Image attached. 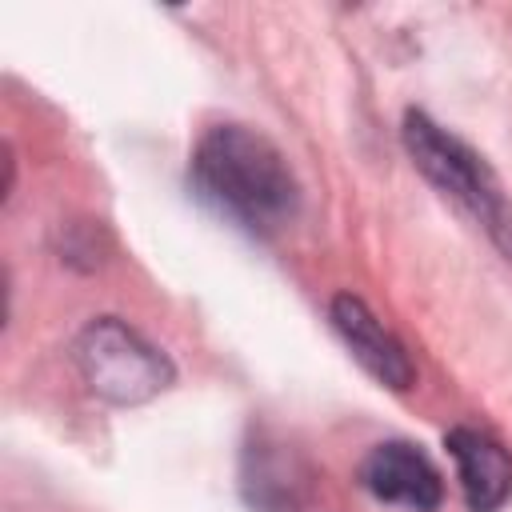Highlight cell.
Returning <instances> with one entry per match:
<instances>
[{"instance_id":"obj_1","label":"cell","mask_w":512,"mask_h":512,"mask_svg":"<svg viewBox=\"0 0 512 512\" xmlns=\"http://www.w3.org/2000/svg\"><path fill=\"white\" fill-rule=\"evenodd\" d=\"M196 196L252 236L288 228L300 212V184L284 152L244 124H216L192 152Z\"/></svg>"},{"instance_id":"obj_2","label":"cell","mask_w":512,"mask_h":512,"mask_svg":"<svg viewBox=\"0 0 512 512\" xmlns=\"http://www.w3.org/2000/svg\"><path fill=\"white\" fill-rule=\"evenodd\" d=\"M404 148H408L412 164L460 212H468L488 232V240L512 260V200L504 196V188L492 176V168L464 140L444 132L424 112H408L404 116Z\"/></svg>"},{"instance_id":"obj_4","label":"cell","mask_w":512,"mask_h":512,"mask_svg":"<svg viewBox=\"0 0 512 512\" xmlns=\"http://www.w3.org/2000/svg\"><path fill=\"white\" fill-rule=\"evenodd\" d=\"M360 484L396 508L432 512L444 500V480L436 464L408 440H384L360 460Z\"/></svg>"},{"instance_id":"obj_5","label":"cell","mask_w":512,"mask_h":512,"mask_svg":"<svg viewBox=\"0 0 512 512\" xmlns=\"http://www.w3.org/2000/svg\"><path fill=\"white\" fill-rule=\"evenodd\" d=\"M332 324L352 348V356L388 388H408L416 380V368L404 352V344L368 312L364 300L356 296H336L332 300Z\"/></svg>"},{"instance_id":"obj_6","label":"cell","mask_w":512,"mask_h":512,"mask_svg":"<svg viewBox=\"0 0 512 512\" xmlns=\"http://www.w3.org/2000/svg\"><path fill=\"white\" fill-rule=\"evenodd\" d=\"M448 452L460 472V488L472 512H496L512 496V456L476 428H452Z\"/></svg>"},{"instance_id":"obj_3","label":"cell","mask_w":512,"mask_h":512,"mask_svg":"<svg viewBox=\"0 0 512 512\" xmlns=\"http://www.w3.org/2000/svg\"><path fill=\"white\" fill-rule=\"evenodd\" d=\"M84 384L112 404H144L172 384L168 356L116 316L92 320L72 348Z\"/></svg>"}]
</instances>
